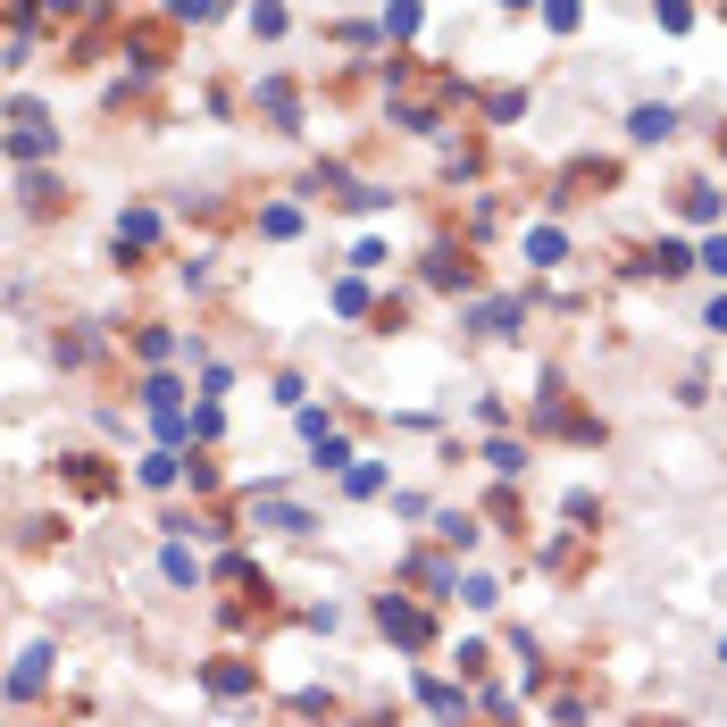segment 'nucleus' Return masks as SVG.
I'll return each instance as SVG.
<instances>
[{
  "instance_id": "nucleus-1",
  "label": "nucleus",
  "mask_w": 727,
  "mask_h": 727,
  "mask_svg": "<svg viewBox=\"0 0 727 727\" xmlns=\"http://www.w3.org/2000/svg\"><path fill=\"white\" fill-rule=\"evenodd\" d=\"M669 134V109H636V143H661Z\"/></svg>"
}]
</instances>
